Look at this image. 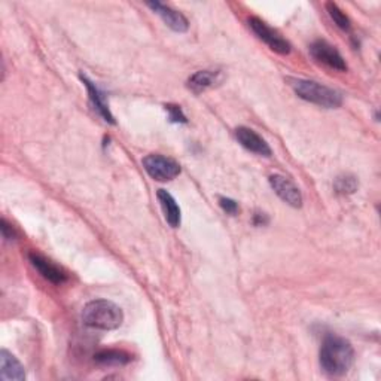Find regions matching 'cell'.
I'll list each match as a JSON object with an SVG mask.
<instances>
[{
    "instance_id": "8992f818",
    "label": "cell",
    "mask_w": 381,
    "mask_h": 381,
    "mask_svg": "<svg viewBox=\"0 0 381 381\" xmlns=\"http://www.w3.org/2000/svg\"><path fill=\"white\" fill-rule=\"evenodd\" d=\"M310 54L316 62L328 66L329 69H333V71L338 72L347 71V64H345V60L343 59L340 51L326 41L319 39L311 43Z\"/></svg>"
},
{
    "instance_id": "4fadbf2b",
    "label": "cell",
    "mask_w": 381,
    "mask_h": 381,
    "mask_svg": "<svg viewBox=\"0 0 381 381\" xmlns=\"http://www.w3.org/2000/svg\"><path fill=\"white\" fill-rule=\"evenodd\" d=\"M157 197L161 204V209H163V212H164L166 221L168 222V225L171 228H178L182 221V212H180V207L178 206L176 200L173 199V195L170 192H167L166 189H158Z\"/></svg>"
},
{
    "instance_id": "44dd1931",
    "label": "cell",
    "mask_w": 381,
    "mask_h": 381,
    "mask_svg": "<svg viewBox=\"0 0 381 381\" xmlns=\"http://www.w3.org/2000/svg\"><path fill=\"white\" fill-rule=\"evenodd\" d=\"M268 222H270V219L265 213H255V215H253V224H255L257 227H264V225H267Z\"/></svg>"
},
{
    "instance_id": "ba28073f",
    "label": "cell",
    "mask_w": 381,
    "mask_h": 381,
    "mask_svg": "<svg viewBox=\"0 0 381 381\" xmlns=\"http://www.w3.org/2000/svg\"><path fill=\"white\" fill-rule=\"evenodd\" d=\"M29 259L33 267L36 268L43 279H46L48 282L54 285H63L67 280V274L60 267H57L52 261L41 255V253L38 252L29 253Z\"/></svg>"
},
{
    "instance_id": "30bf717a",
    "label": "cell",
    "mask_w": 381,
    "mask_h": 381,
    "mask_svg": "<svg viewBox=\"0 0 381 381\" xmlns=\"http://www.w3.org/2000/svg\"><path fill=\"white\" fill-rule=\"evenodd\" d=\"M236 137L238 143L243 148H246L247 151L262 155V157L271 155V148L267 143V141L262 138L257 131H253L252 129H247V127H238V129L236 130Z\"/></svg>"
},
{
    "instance_id": "3957f363",
    "label": "cell",
    "mask_w": 381,
    "mask_h": 381,
    "mask_svg": "<svg viewBox=\"0 0 381 381\" xmlns=\"http://www.w3.org/2000/svg\"><path fill=\"white\" fill-rule=\"evenodd\" d=\"M289 85L299 99L313 103V105L326 109H336L343 105V97L337 89L315 82V80L289 79Z\"/></svg>"
},
{
    "instance_id": "6da1fadb",
    "label": "cell",
    "mask_w": 381,
    "mask_h": 381,
    "mask_svg": "<svg viewBox=\"0 0 381 381\" xmlns=\"http://www.w3.org/2000/svg\"><path fill=\"white\" fill-rule=\"evenodd\" d=\"M354 362V350L349 340L328 336L320 347V366L331 377H343Z\"/></svg>"
},
{
    "instance_id": "2e32d148",
    "label": "cell",
    "mask_w": 381,
    "mask_h": 381,
    "mask_svg": "<svg viewBox=\"0 0 381 381\" xmlns=\"http://www.w3.org/2000/svg\"><path fill=\"white\" fill-rule=\"evenodd\" d=\"M326 9H328L329 17L333 20V22H336V24H337L341 30H350V27H352L350 18L343 13V10L340 9V6H338L337 3L328 2V3H326Z\"/></svg>"
},
{
    "instance_id": "5bb4252c",
    "label": "cell",
    "mask_w": 381,
    "mask_h": 381,
    "mask_svg": "<svg viewBox=\"0 0 381 381\" xmlns=\"http://www.w3.org/2000/svg\"><path fill=\"white\" fill-rule=\"evenodd\" d=\"M219 80H221V73L213 72V71H199L194 75L189 76L188 79V88L194 92H200L206 91L207 88L215 87Z\"/></svg>"
},
{
    "instance_id": "d6986e66",
    "label": "cell",
    "mask_w": 381,
    "mask_h": 381,
    "mask_svg": "<svg viewBox=\"0 0 381 381\" xmlns=\"http://www.w3.org/2000/svg\"><path fill=\"white\" fill-rule=\"evenodd\" d=\"M219 204H221L222 210L231 216H236L238 213V203L233 199H227V197H221L219 199Z\"/></svg>"
},
{
    "instance_id": "9a60e30c",
    "label": "cell",
    "mask_w": 381,
    "mask_h": 381,
    "mask_svg": "<svg viewBox=\"0 0 381 381\" xmlns=\"http://www.w3.org/2000/svg\"><path fill=\"white\" fill-rule=\"evenodd\" d=\"M94 361L99 365H105V366H121V365L129 364L131 361V356L124 350L108 349V350L99 352L94 356Z\"/></svg>"
},
{
    "instance_id": "ffe728a7",
    "label": "cell",
    "mask_w": 381,
    "mask_h": 381,
    "mask_svg": "<svg viewBox=\"0 0 381 381\" xmlns=\"http://www.w3.org/2000/svg\"><path fill=\"white\" fill-rule=\"evenodd\" d=\"M0 225H2L0 228H2V236H3L5 240H14L15 238V236H17L15 229L13 228V225H9L6 222V219H2V224H0Z\"/></svg>"
},
{
    "instance_id": "ac0fdd59",
    "label": "cell",
    "mask_w": 381,
    "mask_h": 381,
    "mask_svg": "<svg viewBox=\"0 0 381 381\" xmlns=\"http://www.w3.org/2000/svg\"><path fill=\"white\" fill-rule=\"evenodd\" d=\"M164 108L168 112V118H170L171 122H175V124H187L188 122V120H187V117H185V113L180 109V106H178V105H166Z\"/></svg>"
},
{
    "instance_id": "277c9868",
    "label": "cell",
    "mask_w": 381,
    "mask_h": 381,
    "mask_svg": "<svg viewBox=\"0 0 381 381\" xmlns=\"http://www.w3.org/2000/svg\"><path fill=\"white\" fill-rule=\"evenodd\" d=\"M143 167L148 175L158 182H168L180 175V166L173 158L151 154L143 158Z\"/></svg>"
},
{
    "instance_id": "7c38bea8",
    "label": "cell",
    "mask_w": 381,
    "mask_h": 381,
    "mask_svg": "<svg viewBox=\"0 0 381 381\" xmlns=\"http://www.w3.org/2000/svg\"><path fill=\"white\" fill-rule=\"evenodd\" d=\"M80 80H82L87 91H88V96H89V101H91V105L94 106V109L99 112L100 117L105 120L106 122L109 124H115V120H113V115L108 106V103H106V97L105 94H103V92L97 88V85L92 82V80H89L85 75H80L79 76Z\"/></svg>"
},
{
    "instance_id": "7a4b0ae2",
    "label": "cell",
    "mask_w": 381,
    "mask_h": 381,
    "mask_svg": "<svg viewBox=\"0 0 381 381\" xmlns=\"http://www.w3.org/2000/svg\"><path fill=\"white\" fill-rule=\"evenodd\" d=\"M82 322L89 328L112 331L122 325L124 313L121 307L115 303L108 299H96L84 307Z\"/></svg>"
},
{
    "instance_id": "52a82bcc",
    "label": "cell",
    "mask_w": 381,
    "mask_h": 381,
    "mask_svg": "<svg viewBox=\"0 0 381 381\" xmlns=\"http://www.w3.org/2000/svg\"><path fill=\"white\" fill-rule=\"evenodd\" d=\"M270 187L286 204L295 207V209L303 206L301 191L298 189V187L291 179H287L282 175H273L270 176Z\"/></svg>"
},
{
    "instance_id": "8fae6325",
    "label": "cell",
    "mask_w": 381,
    "mask_h": 381,
    "mask_svg": "<svg viewBox=\"0 0 381 381\" xmlns=\"http://www.w3.org/2000/svg\"><path fill=\"white\" fill-rule=\"evenodd\" d=\"M0 378L2 381H22L26 378L24 366L5 349L0 352Z\"/></svg>"
},
{
    "instance_id": "e0dca14e",
    "label": "cell",
    "mask_w": 381,
    "mask_h": 381,
    "mask_svg": "<svg viewBox=\"0 0 381 381\" xmlns=\"http://www.w3.org/2000/svg\"><path fill=\"white\" fill-rule=\"evenodd\" d=\"M357 187H359V183H357L354 176L345 175V176H340L337 178L336 183H333V188H336L337 194L341 195H350L354 194L357 191Z\"/></svg>"
},
{
    "instance_id": "9c48e42d",
    "label": "cell",
    "mask_w": 381,
    "mask_h": 381,
    "mask_svg": "<svg viewBox=\"0 0 381 381\" xmlns=\"http://www.w3.org/2000/svg\"><path fill=\"white\" fill-rule=\"evenodd\" d=\"M149 8H151L157 15L161 17L166 24L178 33H183L189 29V22L182 13L179 10L170 8L168 5H164L161 2H148L146 3Z\"/></svg>"
},
{
    "instance_id": "5b68a950",
    "label": "cell",
    "mask_w": 381,
    "mask_h": 381,
    "mask_svg": "<svg viewBox=\"0 0 381 381\" xmlns=\"http://www.w3.org/2000/svg\"><path fill=\"white\" fill-rule=\"evenodd\" d=\"M249 27L252 29V31L255 33L264 43H267L274 52L280 54V55H287L291 52V50H292L291 43L287 42L279 31H275L274 29H271L267 24V22L262 21L261 18L250 17L249 18Z\"/></svg>"
}]
</instances>
